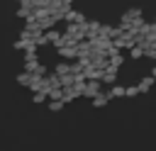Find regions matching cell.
Instances as JSON below:
<instances>
[{
  "mask_svg": "<svg viewBox=\"0 0 156 151\" xmlns=\"http://www.w3.org/2000/svg\"><path fill=\"white\" fill-rule=\"evenodd\" d=\"M46 97H49V93H46V90H39V93H34V95H32V102L41 105V102H46Z\"/></svg>",
  "mask_w": 156,
  "mask_h": 151,
  "instance_id": "15",
  "label": "cell"
},
{
  "mask_svg": "<svg viewBox=\"0 0 156 151\" xmlns=\"http://www.w3.org/2000/svg\"><path fill=\"white\" fill-rule=\"evenodd\" d=\"M46 39H49V44H54L56 49H61V46H63V32H58V29L46 32Z\"/></svg>",
  "mask_w": 156,
  "mask_h": 151,
  "instance_id": "5",
  "label": "cell"
},
{
  "mask_svg": "<svg viewBox=\"0 0 156 151\" xmlns=\"http://www.w3.org/2000/svg\"><path fill=\"white\" fill-rule=\"evenodd\" d=\"M107 102H110V97H107V93H102V95H98V97L93 100V107H95V110H100V107H105Z\"/></svg>",
  "mask_w": 156,
  "mask_h": 151,
  "instance_id": "13",
  "label": "cell"
},
{
  "mask_svg": "<svg viewBox=\"0 0 156 151\" xmlns=\"http://www.w3.org/2000/svg\"><path fill=\"white\" fill-rule=\"evenodd\" d=\"M49 110H51V112H61V110H63V102H61V100H51V102H49Z\"/></svg>",
  "mask_w": 156,
  "mask_h": 151,
  "instance_id": "18",
  "label": "cell"
},
{
  "mask_svg": "<svg viewBox=\"0 0 156 151\" xmlns=\"http://www.w3.org/2000/svg\"><path fill=\"white\" fill-rule=\"evenodd\" d=\"M154 85H156V78H154V76H144V78L139 80V93H141V95H146Z\"/></svg>",
  "mask_w": 156,
  "mask_h": 151,
  "instance_id": "7",
  "label": "cell"
},
{
  "mask_svg": "<svg viewBox=\"0 0 156 151\" xmlns=\"http://www.w3.org/2000/svg\"><path fill=\"white\" fill-rule=\"evenodd\" d=\"M107 58H110V68H119V66L124 63V54H122L119 49H112V51L107 54Z\"/></svg>",
  "mask_w": 156,
  "mask_h": 151,
  "instance_id": "3",
  "label": "cell"
},
{
  "mask_svg": "<svg viewBox=\"0 0 156 151\" xmlns=\"http://www.w3.org/2000/svg\"><path fill=\"white\" fill-rule=\"evenodd\" d=\"M151 76H154V78H156V63H154V71H151Z\"/></svg>",
  "mask_w": 156,
  "mask_h": 151,
  "instance_id": "20",
  "label": "cell"
},
{
  "mask_svg": "<svg viewBox=\"0 0 156 151\" xmlns=\"http://www.w3.org/2000/svg\"><path fill=\"white\" fill-rule=\"evenodd\" d=\"M105 93H107L110 100H115V97H127V88H124V85H112V88L105 90Z\"/></svg>",
  "mask_w": 156,
  "mask_h": 151,
  "instance_id": "8",
  "label": "cell"
},
{
  "mask_svg": "<svg viewBox=\"0 0 156 151\" xmlns=\"http://www.w3.org/2000/svg\"><path fill=\"white\" fill-rule=\"evenodd\" d=\"M98 95H102V83H100V80H88V85H85V97L95 100Z\"/></svg>",
  "mask_w": 156,
  "mask_h": 151,
  "instance_id": "1",
  "label": "cell"
},
{
  "mask_svg": "<svg viewBox=\"0 0 156 151\" xmlns=\"http://www.w3.org/2000/svg\"><path fill=\"white\" fill-rule=\"evenodd\" d=\"M37 49H39V46L34 44V46H29V49L24 51V56H22V58H24V63H27V61H39V56H37Z\"/></svg>",
  "mask_w": 156,
  "mask_h": 151,
  "instance_id": "10",
  "label": "cell"
},
{
  "mask_svg": "<svg viewBox=\"0 0 156 151\" xmlns=\"http://www.w3.org/2000/svg\"><path fill=\"white\" fill-rule=\"evenodd\" d=\"M136 95H141L139 93V85H129L127 88V97H136Z\"/></svg>",
  "mask_w": 156,
  "mask_h": 151,
  "instance_id": "19",
  "label": "cell"
},
{
  "mask_svg": "<svg viewBox=\"0 0 156 151\" xmlns=\"http://www.w3.org/2000/svg\"><path fill=\"white\" fill-rule=\"evenodd\" d=\"M49 97H51V100H61V97H63V88H51V90H49Z\"/></svg>",
  "mask_w": 156,
  "mask_h": 151,
  "instance_id": "17",
  "label": "cell"
},
{
  "mask_svg": "<svg viewBox=\"0 0 156 151\" xmlns=\"http://www.w3.org/2000/svg\"><path fill=\"white\" fill-rule=\"evenodd\" d=\"M102 83H107L110 88L117 85V68H107V71L102 73Z\"/></svg>",
  "mask_w": 156,
  "mask_h": 151,
  "instance_id": "9",
  "label": "cell"
},
{
  "mask_svg": "<svg viewBox=\"0 0 156 151\" xmlns=\"http://www.w3.org/2000/svg\"><path fill=\"white\" fill-rule=\"evenodd\" d=\"M56 56H61L63 61H73V58H78V46H61V49H56Z\"/></svg>",
  "mask_w": 156,
  "mask_h": 151,
  "instance_id": "2",
  "label": "cell"
},
{
  "mask_svg": "<svg viewBox=\"0 0 156 151\" xmlns=\"http://www.w3.org/2000/svg\"><path fill=\"white\" fill-rule=\"evenodd\" d=\"M66 22H68V24H85L88 19H85V15H83L80 10H71V12L66 15Z\"/></svg>",
  "mask_w": 156,
  "mask_h": 151,
  "instance_id": "4",
  "label": "cell"
},
{
  "mask_svg": "<svg viewBox=\"0 0 156 151\" xmlns=\"http://www.w3.org/2000/svg\"><path fill=\"white\" fill-rule=\"evenodd\" d=\"M76 97H78V95H76V90H73V88H63V97H61V102H63V105L73 102Z\"/></svg>",
  "mask_w": 156,
  "mask_h": 151,
  "instance_id": "12",
  "label": "cell"
},
{
  "mask_svg": "<svg viewBox=\"0 0 156 151\" xmlns=\"http://www.w3.org/2000/svg\"><path fill=\"white\" fill-rule=\"evenodd\" d=\"M54 73L61 78V76H68V73H73V63H68V61H58L56 66H54Z\"/></svg>",
  "mask_w": 156,
  "mask_h": 151,
  "instance_id": "6",
  "label": "cell"
},
{
  "mask_svg": "<svg viewBox=\"0 0 156 151\" xmlns=\"http://www.w3.org/2000/svg\"><path fill=\"white\" fill-rule=\"evenodd\" d=\"M39 66H41V63H39V61H27V63H24V71H27V73H32V76H34V73H37V71H39Z\"/></svg>",
  "mask_w": 156,
  "mask_h": 151,
  "instance_id": "16",
  "label": "cell"
},
{
  "mask_svg": "<svg viewBox=\"0 0 156 151\" xmlns=\"http://www.w3.org/2000/svg\"><path fill=\"white\" fill-rule=\"evenodd\" d=\"M32 78H34V76H32V73H27V71L17 73V83H20V85H27V88H29V85H32Z\"/></svg>",
  "mask_w": 156,
  "mask_h": 151,
  "instance_id": "11",
  "label": "cell"
},
{
  "mask_svg": "<svg viewBox=\"0 0 156 151\" xmlns=\"http://www.w3.org/2000/svg\"><path fill=\"white\" fill-rule=\"evenodd\" d=\"M144 56H146V49H144V46H134V49L129 51V58H134V61H136V58H144Z\"/></svg>",
  "mask_w": 156,
  "mask_h": 151,
  "instance_id": "14",
  "label": "cell"
}]
</instances>
